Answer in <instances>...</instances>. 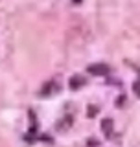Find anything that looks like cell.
<instances>
[{
	"instance_id": "5b68a950",
	"label": "cell",
	"mask_w": 140,
	"mask_h": 147,
	"mask_svg": "<svg viewBox=\"0 0 140 147\" xmlns=\"http://www.w3.org/2000/svg\"><path fill=\"white\" fill-rule=\"evenodd\" d=\"M133 90H135V94L140 98V81H135V85H133Z\"/></svg>"
},
{
	"instance_id": "7a4b0ae2",
	"label": "cell",
	"mask_w": 140,
	"mask_h": 147,
	"mask_svg": "<svg viewBox=\"0 0 140 147\" xmlns=\"http://www.w3.org/2000/svg\"><path fill=\"white\" fill-rule=\"evenodd\" d=\"M113 127H114L113 118H103V119H101V131H103L107 136H111V132H113Z\"/></svg>"
},
{
	"instance_id": "6da1fadb",
	"label": "cell",
	"mask_w": 140,
	"mask_h": 147,
	"mask_svg": "<svg viewBox=\"0 0 140 147\" xmlns=\"http://www.w3.org/2000/svg\"><path fill=\"white\" fill-rule=\"evenodd\" d=\"M88 74H92V76H107L109 74V66L103 63H98V64H90V66L87 68Z\"/></svg>"
},
{
	"instance_id": "277c9868",
	"label": "cell",
	"mask_w": 140,
	"mask_h": 147,
	"mask_svg": "<svg viewBox=\"0 0 140 147\" xmlns=\"http://www.w3.org/2000/svg\"><path fill=\"white\" fill-rule=\"evenodd\" d=\"M98 110H100V109H98L96 105H88V118H94L98 114Z\"/></svg>"
},
{
	"instance_id": "3957f363",
	"label": "cell",
	"mask_w": 140,
	"mask_h": 147,
	"mask_svg": "<svg viewBox=\"0 0 140 147\" xmlns=\"http://www.w3.org/2000/svg\"><path fill=\"white\" fill-rule=\"evenodd\" d=\"M81 85H85V81H83V77H81V76H74L72 79H70V86H72L74 90H77Z\"/></svg>"
},
{
	"instance_id": "8992f818",
	"label": "cell",
	"mask_w": 140,
	"mask_h": 147,
	"mask_svg": "<svg viewBox=\"0 0 140 147\" xmlns=\"http://www.w3.org/2000/svg\"><path fill=\"white\" fill-rule=\"evenodd\" d=\"M72 2H74V4H81V0H72Z\"/></svg>"
}]
</instances>
